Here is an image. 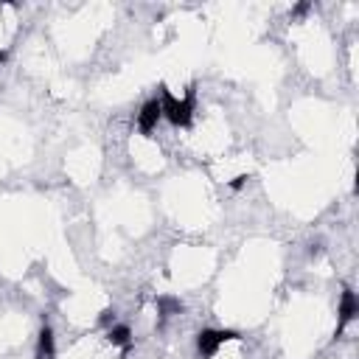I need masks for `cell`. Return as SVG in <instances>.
Listing matches in <instances>:
<instances>
[{
  "label": "cell",
  "mask_w": 359,
  "mask_h": 359,
  "mask_svg": "<svg viewBox=\"0 0 359 359\" xmlns=\"http://www.w3.org/2000/svg\"><path fill=\"white\" fill-rule=\"evenodd\" d=\"M230 339H241V334L236 328H202L196 334V356L199 359H213L219 353V348Z\"/></svg>",
  "instance_id": "obj_2"
},
{
  "label": "cell",
  "mask_w": 359,
  "mask_h": 359,
  "mask_svg": "<svg viewBox=\"0 0 359 359\" xmlns=\"http://www.w3.org/2000/svg\"><path fill=\"white\" fill-rule=\"evenodd\" d=\"M247 180H250V174H238V177H233V180H230L227 185H230L233 191H241V188L247 185Z\"/></svg>",
  "instance_id": "obj_10"
},
{
  "label": "cell",
  "mask_w": 359,
  "mask_h": 359,
  "mask_svg": "<svg viewBox=\"0 0 359 359\" xmlns=\"http://www.w3.org/2000/svg\"><path fill=\"white\" fill-rule=\"evenodd\" d=\"M194 109H196V84L194 81L188 84L182 98H177L165 84H160V112L171 126L188 129L194 123Z\"/></svg>",
  "instance_id": "obj_1"
},
{
  "label": "cell",
  "mask_w": 359,
  "mask_h": 359,
  "mask_svg": "<svg viewBox=\"0 0 359 359\" xmlns=\"http://www.w3.org/2000/svg\"><path fill=\"white\" fill-rule=\"evenodd\" d=\"M107 342L115 345V348H132V328L123 325V323L107 328Z\"/></svg>",
  "instance_id": "obj_6"
},
{
  "label": "cell",
  "mask_w": 359,
  "mask_h": 359,
  "mask_svg": "<svg viewBox=\"0 0 359 359\" xmlns=\"http://www.w3.org/2000/svg\"><path fill=\"white\" fill-rule=\"evenodd\" d=\"M8 59V48H0V65Z\"/></svg>",
  "instance_id": "obj_11"
},
{
  "label": "cell",
  "mask_w": 359,
  "mask_h": 359,
  "mask_svg": "<svg viewBox=\"0 0 359 359\" xmlns=\"http://www.w3.org/2000/svg\"><path fill=\"white\" fill-rule=\"evenodd\" d=\"M160 118H163V112H160V98L143 101V107H140V112H137V132H140L143 137H151V132L157 129Z\"/></svg>",
  "instance_id": "obj_4"
},
{
  "label": "cell",
  "mask_w": 359,
  "mask_h": 359,
  "mask_svg": "<svg viewBox=\"0 0 359 359\" xmlns=\"http://www.w3.org/2000/svg\"><path fill=\"white\" fill-rule=\"evenodd\" d=\"M157 311H160V320H168L171 314L182 311V300L171 297V294H163V297H157Z\"/></svg>",
  "instance_id": "obj_7"
},
{
  "label": "cell",
  "mask_w": 359,
  "mask_h": 359,
  "mask_svg": "<svg viewBox=\"0 0 359 359\" xmlns=\"http://www.w3.org/2000/svg\"><path fill=\"white\" fill-rule=\"evenodd\" d=\"M98 323L107 325V328H112V325H115V309H104L101 317H98Z\"/></svg>",
  "instance_id": "obj_9"
},
{
  "label": "cell",
  "mask_w": 359,
  "mask_h": 359,
  "mask_svg": "<svg viewBox=\"0 0 359 359\" xmlns=\"http://www.w3.org/2000/svg\"><path fill=\"white\" fill-rule=\"evenodd\" d=\"M311 11V3L309 0H303V3H297L294 8H292V20H300V17H306Z\"/></svg>",
  "instance_id": "obj_8"
},
{
  "label": "cell",
  "mask_w": 359,
  "mask_h": 359,
  "mask_svg": "<svg viewBox=\"0 0 359 359\" xmlns=\"http://www.w3.org/2000/svg\"><path fill=\"white\" fill-rule=\"evenodd\" d=\"M337 331H334V337H342V331H345V325L348 323H353L356 320V314H359V297H356V292L351 289V286H345L342 289V294H339V306H337Z\"/></svg>",
  "instance_id": "obj_3"
},
{
  "label": "cell",
  "mask_w": 359,
  "mask_h": 359,
  "mask_svg": "<svg viewBox=\"0 0 359 359\" xmlns=\"http://www.w3.org/2000/svg\"><path fill=\"white\" fill-rule=\"evenodd\" d=\"M34 359H56V339H53V328L48 323H42V328L36 334Z\"/></svg>",
  "instance_id": "obj_5"
}]
</instances>
